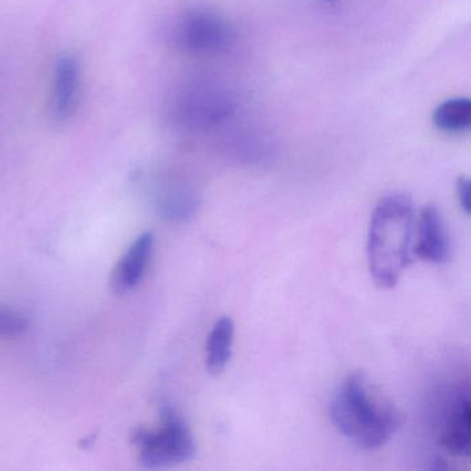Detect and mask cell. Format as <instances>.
Masks as SVG:
<instances>
[{"instance_id":"obj_1","label":"cell","mask_w":471,"mask_h":471,"mask_svg":"<svg viewBox=\"0 0 471 471\" xmlns=\"http://www.w3.org/2000/svg\"><path fill=\"white\" fill-rule=\"evenodd\" d=\"M416 214L411 197H383L372 214L368 231V264L374 283L382 289L397 285L414 259Z\"/></svg>"},{"instance_id":"obj_2","label":"cell","mask_w":471,"mask_h":471,"mask_svg":"<svg viewBox=\"0 0 471 471\" xmlns=\"http://www.w3.org/2000/svg\"><path fill=\"white\" fill-rule=\"evenodd\" d=\"M331 419L340 435L363 449L389 443L401 425L400 412L380 397L363 374L343 380L331 404Z\"/></svg>"},{"instance_id":"obj_3","label":"cell","mask_w":471,"mask_h":471,"mask_svg":"<svg viewBox=\"0 0 471 471\" xmlns=\"http://www.w3.org/2000/svg\"><path fill=\"white\" fill-rule=\"evenodd\" d=\"M138 459L147 468L170 467L189 462L197 445L186 420L176 409L165 406L157 428H138L133 435Z\"/></svg>"},{"instance_id":"obj_4","label":"cell","mask_w":471,"mask_h":471,"mask_svg":"<svg viewBox=\"0 0 471 471\" xmlns=\"http://www.w3.org/2000/svg\"><path fill=\"white\" fill-rule=\"evenodd\" d=\"M171 42L189 55H219L229 49L235 40L231 24L208 9L186 10L176 18L170 31Z\"/></svg>"},{"instance_id":"obj_5","label":"cell","mask_w":471,"mask_h":471,"mask_svg":"<svg viewBox=\"0 0 471 471\" xmlns=\"http://www.w3.org/2000/svg\"><path fill=\"white\" fill-rule=\"evenodd\" d=\"M234 111V101L226 90L209 85L184 86L170 101L171 122L186 130L208 128Z\"/></svg>"},{"instance_id":"obj_6","label":"cell","mask_w":471,"mask_h":471,"mask_svg":"<svg viewBox=\"0 0 471 471\" xmlns=\"http://www.w3.org/2000/svg\"><path fill=\"white\" fill-rule=\"evenodd\" d=\"M82 93V68L71 53L56 60L52 77V114L56 120L64 122L77 112Z\"/></svg>"},{"instance_id":"obj_7","label":"cell","mask_w":471,"mask_h":471,"mask_svg":"<svg viewBox=\"0 0 471 471\" xmlns=\"http://www.w3.org/2000/svg\"><path fill=\"white\" fill-rule=\"evenodd\" d=\"M416 229L414 256L427 263H445L449 256V241L437 206L430 203L420 210Z\"/></svg>"},{"instance_id":"obj_8","label":"cell","mask_w":471,"mask_h":471,"mask_svg":"<svg viewBox=\"0 0 471 471\" xmlns=\"http://www.w3.org/2000/svg\"><path fill=\"white\" fill-rule=\"evenodd\" d=\"M152 249H154L152 232H144L140 237L136 238L132 245L128 246L112 271L111 288L114 289L115 293H128L138 288L148 269Z\"/></svg>"},{"instance_id":"obj_9","label":"cell","mask_w":471,"mask_h":471,"mask_svg":"<svg viewBox=\"0 0 471 471\" xmlns=\"http://www.w3.org/2000/svg\"><path fill=\"white\" fill-rule=\"evenodd\" d=\"M471 444V403L467 395L457 398L441 433V445L455 456L467 457Z\"/></svg>"},{"instance_id":"obj_10","label":"cell","mask_w":471,"mask_h":471,"mask_svg":"<svg viewBox=\"0 0 471 471\" xmlns=\"http://www.w3.org/2000/svg\"><path fill=\"white\" fill-rule=\"evenodd\" d=\"M235 326L230 317H221L214 323L206 343V368L209 374L218 376L231 360Z\"/></svg>"},{"instance_id":"obj_11","label":"cell","mask_w":471,"mask_h":471,"mask_svg":"<svg viewBox=\"0 0 471 471\" xmlns=\"http://www.w3.org/2000/svg\"><path fill=\"white\" fill-rule=\"evenodd\" d=\"M433 123L441 132H467L471 126L470 98L455 97L444 101L433 112Z\"/></svg>"},{"instance_id":"obj_12","label":"cell","mask_w":471,"mask_h":471,"mask_svg":"<svg viewBox=\"0 0 471 471\" xmlns=\"http://www.w3.org/2000/svg\"><path fill=\"white\" fill-rule=\"evenodd\" d=\"M28 328V321L20 312L10 309H0V339H13L20 336Z\"/></svg>"},{"instance_id":"obj_13","label":"cell","mask_w":471,"mask_h":471,"mask_svg":"<svg viewBox=\"0 0 471 471\" xmlns=\"http://www.w3.org/2000/svg\"><path fill=\"white\" fill-rule=\"evenodd\" d=\"M457 200H459L460 208L466 214H470V180L467 178L457 179L456 183Z\"/></svg>"},{"instance_id":"obj_14","label":"cell","mask_w":471,"mask_h":471,"mask_svg":"<svg viewBox=\"0 0 471 471\" xmlns=\"http://www.w3.org/2000/svg\"><path fill=\"white\" fill-rule=\"evenodd\" d=\"M325 2H332V0H325Z\"/></svg>"}]
</instances>
